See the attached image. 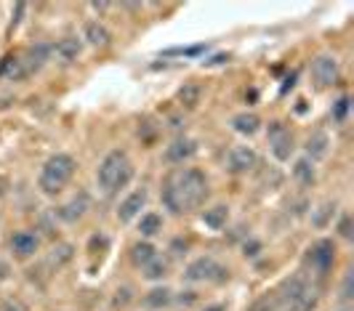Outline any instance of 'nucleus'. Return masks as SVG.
<instances>
[{"instance_id":"38","label":"nucleus","mask_w":354,"mask_h":311,"mask_svg":"<svg viewBox=\"0 0 354 311\" xmlns=\"http://www.w3.org/2000/svg\"><path fill=\"white\" fill-rule=\"evenodd\" d=\"M8 189H11V181H8L6 176H0V197H6V194H8Z\"/></svg>"},{"instance_id":"39","label":"nucleus","mask_w":354,"mask_h":311,"mask_svg":"<svg viewBox=\"0 0 354 311\" xmlns=\"http://www.w3.org/2000/svg\"><path fill=\"white\" fill-rule=\"evenodd\" d=\"M227 59H230V56H224V53H221V56H213L211 62H205V64H221V62H227Z\"/></svg>"},{"instance_id":"27","label":"nucleus","mask_w":354,"mask_h":311,"mask_svg":"<svg viewBox=\"0 0 354 311\" xmlns=\"http://www.w3.org/2000/svg\"><path fill=\"white\" fill-rule=\"evenodd\" d=\"M248 311H280V301H277V295L266 293L261 298H256L248 306Z\"/></svg>"},{"instance_id":"21","label":"nucleus","mask_w":354,"mask_h":311,"mask_svg":"<svg viewBox=\"0 0 354 311\" xmlns=\"http://www.w3.org/2000/svg\"><path fill=\"white\" fill-rule=\"evenodd\" d=\"M203 99V88L200 83H184V86L178 88V104L184 106V109H195L197 104Z\"/></svg>"},{"instance_id":"31","label":"nucleus","mask_w":354,"mask_h":311,"mask_svg":"<svg viewBox=\"0 0 354 311\" xmlns=\"http://www.w3.org/2000/svg\"><path fill=\"white\" fill-rule=\"evenodd\" d=\"M205 51V46H192V48H171V51H165L168 56H197V53Z\"/></svg>"},{"instance_id":"23","label":"nucleus","mask_w":354,"mask_h":311,"mask_svg":"<svg viewBox=\"0 0 354 311\" xmlns=\"http://www.w3.org/2000/svg\"><path fill=\"white\" fill-rule=\"evenodd\" d=\"M131 258H133V263H136V266H147V263H149V261H155L158 258V250H155V245H152V242H136V245H133V247H131Z\"/></svg>"},{"instance_id":"16","label":"nucleus","mask_w":354,"mask_h":311,"mask_svg":"<svg viewBox=\"0 0 354 311\" xmlns=\"http://www.w3.org/2000/svg\"><path fill=\"white\" fill-rule=\"evenodd\" d=\"M51 53H56L59 62H75L83 53V43L77 37H62L56 46H51Z\"/></svg>"},{"instance_id":"22","label":"nucleus","mask_w":354,"mask_h":311,"mask_svg":"<svg viewBox=\"0 0 354 311\" xmlns=\"http://www.w3.org/2000/svg\"><path fill=\"white\" fill-rule=\"evenodd\" d=\"M293 178L301 184V187H312L315 184V162L312 160H306V157H301V160H296V165H293Z\"/></svg>"},{"instance_id":"29","label":"nucleus","mask_w":354,"mask_h":311,"mask_svg":"<svg viewBox=\"0 0 354 311\" xmlns=\"http://www.w3.org/2000/svg\"><path fill=\"white\" fill-rule=\"evenodd\" d=\"M346 112H349V96H341V99L333 104V120L344 122L346 120Z\"/></svg>"},{"instance_id":"1","label":"nucleus","mask_w":354,"mask_h":311,"mask_svg":"<svg viewBox=\"0 0 354 311\" xmlns=\"http://www.w3.org/2000/svg\"><path fill=\"white\" fill-rule=\"evenodd\" d=\"M205 197H208V178L200 168H178L168 176L162 187V205L174 216L197 210L205 202Z\"/></svg>"},{"instance_id":"18","label":"nucleus","mask_w":354,"mask_h":311,"mask_svg":"<svg viewBox=\"0 0 354 311\" xmlns=\"http://www.w3.org/2000/svg\"><path fill=\"white\" fill-rule=\"evenodd\" d=\"M232 128H234L240 136H253V133H259L261 120H259V115H253V112H240V115L232 117Z\"/></svg>"},{"instance_id":"33","label":"nucleus","mask_w":354,"mask_h":311,"mask_svg":"<svg viewBox=\"0 0 354 311\" xmlns=\"http://www.w3.org/2000/svg\"><path fill=\"white\" fill-rule=\"evenodd\" d=\"M0 311H27V306H24L19 298H8V301H3Z\"/></svg>"},{"instance_id":"3","label":"nucleus","mask_w":354,"mask_h":311,"mask_svg":"<svg viewBox=\"0 0 354 311\" xmlns=\"http://www.w3.org/2000/svg\"><path fill=\"white\" fill-rule=\"evenodd\" d=\"M133 178V162L128 160L125 152L115 149L99 162V171H96V181H99V189L104 194H115L118 189H123L125 184Z\"/></svg>"},{"instance_id":"14","label":"nucleus","mask_w":354,"mask_h":311,"mask_svg":"<svg viewBox=\"0 0 354 311\" xmlns=\"http://www.w3.org/2000/svg\"><path fill=\"white\" fill-rule=\"evenodd\" d=\"M37 247H40V237H37L35 232H17V234L11 237V250L17 253L19 258L35 256Z\"/></svg>"},{"instance_id":"6","label":"nucleus","mask_w":354,"mask_h":311,"mask_svg":"<svg viewBox=\"0 0 354 311\" xmlns=\"http://www.w3.org/2000/svg\"><path fill=\"white\" fill-rule=\"evenodd\" d=\"M266 138H269V149H272V155H274V160H280V162H285V160H290V155H293V133L288 131V125L280 120L269 122V128H266Z\"/></svg>"},{"instance_id":"36","label":"nucleus","mask_w":354,"mask_h":311,"mask_svg":"<svg viewBox=\"0 0 354 311\" xmlns=\"http://www.w3.org/2000/svg\"><path fill=\"white\" fill-rule=\"evenodd\" d=\"M259 250H261V245H259V242H245V256H250V258H253V256H259Z\"/></svg>"},{"instance_id":"25","label":"nucleus","mask_w":354,"mask_h":311,"mask_svg":"<svg viewBox=\"0 0 354 311\" xmlns=\"http://www.w3.org/2000/svg\"><path fill=\"white\" fill-rule=\"evenodd\" d=\"M160 232H162V218L158 213H144L142 221H139V234L144 240H152V237H158Z\"/></svg>"},{"instance_id":"8","label":"nucleus","mask_w":354,"mask_h":311,"mask_svg":"<svg viewBox=\"0 0 354 311\" xmlns=\"http://www.w3.org/2000/svg\"><path fill=\"white\" fill-rule=\"evenodd\" d=\"M338 75H341V64H338L336 56L330 53H319L317 59L312 62V77L319 88H330L336 86Z\"/></svg>"},{"instance_id":"5","label":"nucleus","mask_w":354,"mask_h":311,"mask_svg":"<svg viewBox=\"0 0 354 311\" xmlns=\"http://www.w3.org/2000/svg\"><path fill=\"white\" fill-rule=\"evenodd\" d=\"M184 279L192 282V285H203V282H213V285H221L230 279V269L221 266L211 256H200L195 258L187 269H184Z\"/></svg>"},{"instance_id":"4","label":"nucleus","mask_w":354,"mask_h":311,"mask_svg":"<svg viewBox=\"0 0 354 311\" xmlns=\"http://www.w3.org/2000/svg\"><path fill=\"white\" fill-rule=\"evenodd\" d=\"M75 171H77L75 160H72L70 155H64V152H59V155H53L46 160L43 171L37 176V187L43 189V194L53 197V194H59V191L70 184Z\"/></svg>"},{"instance_id":"15","label":"nucleus","mask_w":354,"mask_h":311,"mask_svg":"<svg viewBox=\"0 0 354 311\" xmlns=\"http://www.w3.org/2000/svg\"><path fill=\"white\" fill-rule=\"evenodd\" d=\"M304 149H306V160H312V162L325 160V157H328V149H330V138H328V133H322V131H315L312 136L306 138Z\"/></svg>"},{"instance_id":"13","label":"nucleus","mask_w":354,"mask_h":311,"mask_svg":"<svg viewBox=\"0 0 354 311\" xmlns=\"http://www.w3.org/2000/svg\"><path fill=\"white\" fill-rule=\"evenodd\" d=\"M195 155H197L195 138L181 136L165 147V160H168V162H184V160H189V157H195Z\"/></svg>"},{"instance_id":"34","label":"nucleus","mask_w":354,"mask_h":311,"mask_svg":"<svg viewBox=\"0 0 354 311\" xmlns=\"http://www.w3.org/2000/svg\"><path fill=\"white\" fill-rule=\"evenodd\" d=\"M341 298H344V301H352V272H346V276H344V288H341Z\"/></svg>"},{"instance_id":"28","label":"nucleus","mask_w":354,"mask_h":311,"mask_svg":"<svg viewBox=\"0 0 354 311\" xmlns=\"http://www.w3.org/2000/svg\"><path fill=\"white\" fill-rule=\"evenodd\" d=\"M72 256H75V247L72 245H59V247H53L51 263L53 266H64L67 261H72Z\"/></svg>"},{"instance_id":"20","label":"nucleus","mask_w":354,"mask_h":311,"mask_svg":"<svg viewBox=\"0 0 354 311\" xmlns=\"http://www.w3.org/2000/svg\"><path fill=\"white\" fill-rule=\"evenodd\" d=\"M174 301H176V295L171 293L168 288H155V290H149V293L144 295V306L147 309H165Z\"/></svg>"},{"instance_id":"19","label":"nucleus","mask_w":354,"mask_h":311,"mask_svg":"<svg viewBox=\"0 0 354 311\" xmlns=\"http://www.w3.org/2000/svg\"><path fill=\"white\" fill-rule=\"evenodd\" d=\"M227 221H230V207L227 205H213L203 213V224L208 226V229H213V232L224 229Z\"/></svg>"},{"instance_id":"10","label":"nucleus","mask_w":354,"mask_h":311,"mask_svg":"<svg viewBox=\"0 0 354 311\" xmlns=\"http://www.w3.org/2000/svg\"><path fill=\"white\" fill-rule=\"evenodd\" d=\"M91 207V200L86 191H77L75 197H72L67 205H62L56 210V218L59 221H64V224H75V221H80L83 216H86V210Z\"/></svg>"},{"instance_id":"24","label":"nucleus","mask_w":354,"mask_h":311,"mask_svg":"<svg viewBox=\"0 0 354 311\" xmlns=\"http://www.w3.org/2000/svg\"><path fill=\"white\" fill-rule=\"evenodd\" d=\"M336 202H330V200H325V202H319L317 210H312V226L315 229H325V226L333 221V216H336Z\"/></svg>"},{"instance_id":"42","label":"nucleus","mask_w":354,"mask_h":311,"mask_svg":"<svg viewBox=\"0 0 354 311\" xmlns=\"http://www.w3.org/2000/svg\"><path fill=\"white\" fill-rule=\"evenodd\" d=\"M344 311H346V309H344Z\"/></svg>"},{"instance_id":"26","label":"nucleus","mask_w":354,"mask_h":311,"mask_svg":"<svg viewBox=\"0 0 354 311\" xmlns=\"http://www.w3.org/2000/svg\"><path fill=\"white\" fill-rule=\"evenodd\" d=\"M165 272H168V261L160 258V256L144 266V276H147V279H162Z\"/></svg>"},{"instance_id":"37","label":"nucleus","mask_w":354,"mask_h":311,"mask_svg":"<svg viewBox=\"0 0 354 311\" xmlns=\"http://www.w3.org/2000/svg\"><path fill=\"white\" fill-rule=\"evenodd\" d=\"M8 276H11V266H8V263H6V261L0 258V282H6V279H8Z\"/></svg>"},{"instance_id":"40","label":"nucleus","mask_w":354,"mask_h":311,"mask_svg":"<svg viewBox=\"0 0 354 311\" xmlns=\"http://www.w3.org/2000/svg\"><path fill=\"white\" fill-rule=\"evenodd\" d=\"M91 8H93V11H106L109 3H91Z\"/></svg>"},{"instance_id":"11","label":"nucleus","mask_w":354,"mask_h":311,"mask_svg":"<svg viewBox=\"0 0 354 311\" xmlns=\"http://www.w3.org/2000/svg\"><path fill=\"white\" fill-rule=\"evenodd\" d=\"M144 205H147V191L144 189H136L133 194H128L120 207H118V218H120V224H131L136 216H142Z\"/></svg>"},{"instance_id":"17","label":"nucleus","mask_w":354,"mask_h":311,"mask_svg":"<svg viewBox=\"0 0 354 311\" xmlns=\"http://www.w3.org/2000/svg\"><path fill=\"white\" fill-rule=\"evenodd\" d=\"M83 37L88 40V46H93V48H106L112 43V35H109V30L102 21H88L86 30H83Z\"/></svg>"},{"instance_id":"2","label":"nucleus","mask_w":354,"mask_h":311,"mask_svg":"<svg viewBox=\"0 0 354 311\" xmlns=\"http://www.w3.org/2000/svg\"><path fill=\"white\" fill-rule=\"evenodd\" d=\"M277 301H280V311H315L319 301V290L317 285L309 282L306 274H293L283 282Z\"/></svg>"},{"instance_id":"41","label":"nucleus","mask_w":354,"mask_h":311,"mask_svg":"<svg viewBox=\"0 0 354 311\" xmlns=\"http://www.w3.org/2000/svg\"><path fill=\"white\" fill-rule=\"evenodd\" d=\"M205 311H224V306H211V309H205Z\"/></svg>"},{"instance_id":"32","label":"nucleus","mask_w":354,"mask_h":311,"mask_svg":"<svg viewBox=\"0 0 354 311\" xmlns=\"http://www.w3.org/2000/svg\"><path fill=\"white\" fill-rule=\"evenodd\" d=\"M24 11H27V3H17L14 6V14H11V30H17L21 17H24Z\"/></svg>"},{"instance_id":"9","label":"nucleus","mask_w":354,"mask_h":311,"mask_svg":"<svg viewBox=\"0 0 354 311\" xmlns=\"http://www.w3.org/2000/svg\"><path fill=\"white\" fill-rule=\"evenodd\" d=\"M256 162H259V155L253 147H232L230 155H227V171L240 176V173L253 171Z\"/></svg>"},{"instance_id":"30","label":"nucleus","mask_w":354,"mask_h":311,"mask_svg":"<svg viewBox=\"0 0 354 311\" xmlns=\"http://www.w3.org/2000/svg\"><path fill=\"white\" fill-rule=\"evenodd\" d=\"M338 234L344 237V240H352L354 232H352V216L349 213H344L341 216V221H338Z\"/></svg>"},{"instance_id":"35","label":"nucleus","mask_w":354,"mask_h":311,"mask_svg":"<svg viewBox=\"0 0 354 311\" xmlns=\"http://www.w3.org/2000/svg\"><path fill=\"white\" fill-rule=\"evenodd\" d=\"M128 301H131V290H128V288H120V290H118V298H115V306H125Z\"/></svg>"},{"instance_id":"7","label":"nucleus","mask_w":354,"mask_h":311,"mask_svg":"<svg viewBox=\"0 0 354 311\" xmlns=\"http://www.w3.org/2000/svg\"><path fill=\"white\" fill-rule=\"evenodd\" d=\"M333 261H336V245L330 240H317L306 250V266L319 276L333 269Z\"/></svg>"},{"instance_id":"12","label":"nucleus","mask_w":354,"mask_h":311,"mask_svg":"<svg viewBox=\"0 0 354 311\" xmlns=\"http://www.w3.org/2000/svg\"><path fill=\"white\" fill-rule=\"evenodd\" d=\"M51 59V46L48 43H35V46H30L27 51H24V56L19 59L21 64H24V69H27V77L32 75V72H37V69H43V64Z\"/></svg>"}]
</instances>
